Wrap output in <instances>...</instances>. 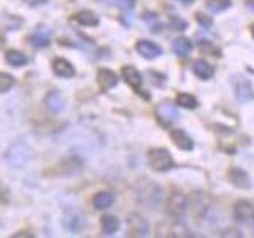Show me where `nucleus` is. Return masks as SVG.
I'll list each match as a JSON object with an SVG mask.
<instances>
[{
  "mask_svg": "<svg viewBox=\"0 0 254 238\" xmlns=\"http://www.w3.org/2000/svg\"><path fill=\"white\" fill-rule=\"evenodd\" d=\"M186 211V197L181 194H173L169 200V213L180 216Z\"/></svg>",
  "mask_w": 254,
  "mask_h": 238,
  "instance_id": "4468645a",
  "label": "nucleus"
},
{
  "mask_svg": "<svg viewBox=\"0 0 254 238\" xmlns=\"http://www.w3.org/2000/svg\"><path fill=\"white\" fill-rule=\"evenodd\" d=\"M253 8H254V2H253Z\"/></svg>",
  "mask_w": 254,
  "mask_h": 238,
  "instance_id": "7c9ffc66",
  "label": "nucleus"
},
{
  "mask_svg": "<svg viewBox=\"0 0 254 238\" xmlns=\"http://www.w3.org/2000/svg\"><path fill=\"white\" fill-rule=\"evenodd\" d=\"M116 6H119L121 10H132L135 6V0H113Z\"/></svg>",
  "mask_w": 254,
  "mask_h": 238,
  "instance_id": "b1692460",
  "label": "nucleus"
},
{
  "mask_svg": "<svg viewBox=\"0 0 254 238\" xmlns=\"http://www.w3.org/2000/svg\"><path fill=\"white\" fill-rule=\"evenodd\" d=\"M178 116L180 115H178L177 107H175L173 103H170V102H162L161 105H157V108H156L157 121L161 122L162 125H165V127L172 125L178 119Z\"/></svg>",
  "mask_w": 254,
  "mask_h": 238,
  "instance_id": "f03ea898",
  "label": "nucleus"
},
{
  "mask_svg": "<svg viewBox=\"0 0 254 238\" xmlns=\"http://www.w3.org/2000/svg\"><path fill=\"white\" fill-rule=\"evenodd\" d=\"M27 5H30V6H37V5H45L48 0H24Z\"/></svg>",
  "mask_w": 254,
  "mask_h": 238,
  "instance_id": "bb28decb",
  "label": "nucleus"
},
{
  "mask_svg": "<svg viewBox=\"0 0 254 238\" xmlns=\"http://www.w3.org/2000/svg\"><path fill=\"white\" fill-rule=\"evenodd\" d=\"M94 206L97 210H107V208H110L111 205H113V202H115V197H113V194L111 192H99V194H95V197H94Z\"/></svg>",
  "mask_w": 254,
  "mask_h": 238,
  "instance_id": "dca6fc26",
  "label": "nucleus"
},
{
  "mask_svg": "<svg viewBox=\"0 0 254 238\" xmlns=\"http://www.w3.org/2000/svg\"><path fill=\"white\" fill-rule=\"evenodd\" d=\"M230 5H232L230 0H208L206 8H208L211 13H221V11L227 10Z\"/></svg>",
  "mask_w": 254,
  "mask_h": 238,
  "instance_id": "4be33fe9",
  "label": "nucleus"
},
{
  "mask_svg": "<svg viewBox=\"0 0 254 238\" xmlns=\"http://www.w3.org/2000/svg\"><path fill=\"white\" fill-rule=\"evenodd\" d=\"M235 95L237 99H240L242 102H248L254 99V91L251 87V83L245 78H238V81L235 84Z\"/></svg>",
  "mask_w": 254,
  "mask_h": 238,
  "instance_id": "9b49d317",
  "label": "nucleus"
},
{
  "mask_svg": "<svg viewBox=\"0 0 254 238\" xmlns=\"http://www.w3.org/2000/svg\"><path fill=\"white\" fill-rule=\"evenodd\" d=\"M180 2H181V3H185V5H189V3H192L194 0H180Z\"/></svg>",
  "mask_w": 254,
  "mask_h": 238,
  "instance_id": "cd10ccee",
  "label": "nucleus"
},
{
  "mask_svg": "<svg viewBox=\"0 0 254 238\" xmlns=\"http://www.w3.org/2000/svg\"><path fill=\"white\" fill-rule=\"evenodd\" d=\"M177 105L183 107V108H188V110H194L198 103H197V99L194 95L190 94H180L177 97Z\"/></svg>",
  "mask_w": 254,
  "mask_h": 238,
  "instance_id": "412c9836",
  "label": "nucleus"
},
{
  "mask_svg": "<svg viewBox=\"0 0 254 238\" xmlns=\"http://www.w3.org/2000/svg\"><path fill=\"white\" fill-rule=\"evenodd\" d=\"M27 42L34 48H46L51 43V30L48 27H37L35 32L27 37Z\"/></svg>",
  "mask_w": 254,
  "mask_h": 238,
  "instance_id": "20e7f679",
  "label": "nucleus"
},
{
  "mask_svg": "<svg viewBox=\"0 0 254 238\" xmlns=\"http://www.w3.org/2000/svg\"><path fill=\"white\" fill-rule=\"evenodd\" d=\"M53 70H54V73L61 76V78H71V76H75V68L73 65L67 60V59H56L53 62Z\"/></svg>",
  "mask_w": 254,
  "mask_h": 238,
  "instance_id": "ddd939ff",
  "label": "nucleus"
},
{
  "mask_svg": "<svg viewBox=\"0 0 254 238\" xmlns=\"http://www.w3.org/2000/svg\"><path fill=\"white\" fill-rule=\"evenodd\" d=\"M100 226H102V232L105 235H113L119 229V221L115 216H103L100 219Z\"/></svg>",
  "mask_w": 254,
  "mask_h": 238,
  "instance_id": "a211bd4d",
  "label": "nucleus"
},
{
  "mask_svg": "<svg viewBox=\"0 0 254 238\" xmlns=\"http://www.w3.org/2000/svg\"><path fill=\"white\" fill-rule=\"evenodd\" d=\"M129 230H130V235L135 237H145L148 235V222L143 219L138 214H132L129 216Z\"/></svg>",
  "mask_w": 254,
  "mask_h": 238,
  "instance_id": "9d476101",
  "label": "nucleus"
},
{
  "mask_svg": "<svg viewBox=\"0 0 254 238\" xmlns=\"http://www.w3.org/2000/svg\"><path fill=\"white\" fill-rule=\"evenodd\" d=\"M190 50H192V43L185 37H180L173 42V51L177 53L180 58H186V56L190 53Z\"/></svg>",
  "mask_w": 254,
  "mask_h": 238,
  "instance_id": "f3484780",
  "label": "nucleus"
},
{
  "mask_svg": "<svg viewBox=\"0 0 254 238\" xmlns=\"http://www.w3.org/2000/svg\"><path fill=\"white\" fill-rule=\"evenodd\" d=\"M227 178L238 189H250L251 187V181H250L248 173L242 169H235V167L234 169H230L227 173Z\"/></svg>",
  "mask_w": 254,
  "mask_h": 238,
  "instance_id": "423d86ee",
  "label": "nucleus"
},
{
  "mask_svg": "<svg viewBox=\"0 0 254 238\" xmlns=\"http://www.w3.org/2000/svg\"><path fill=\"white\" fill-rule=\"evenodd\" d=\"M5 59L13 67H22V65H26V63H27V56L22 54L21 51H14V50L8 51L5 54Z\"/></svg>",
  "mask_w": 254,
  "mask_h": 238,
  "instance_id": "6ab92c4d",
  "label": "nucleus"
},
{
  "mask_svg": "<svg viewBox=\"0 0 254 238\" xmlns=\"http://www.w3.org/2000/svg\"><path fill=\"white\" fill-rule=\"evenodd\" d=\"M3 45H5V40H3L2 37H0V48H2Z\"/></svg>",
  "mask_w": 254,
  "mask_h": 238,
  "instance_id": "c85d7f7f",
  "label": "nucleus"
},
{
  "mask_svg": "<svg viewBox=\"0 0 254 238\" xmlns=\"http://www.w3.org/2000/svg\"><path fill=\"white\" fill-rule=\"evenodd\" d=\"M251 35H253V38H254V24L251 26Z\"/></svg>",
  "mask_w": 254,
  "mask_h": 238,
  "instance_id": "c756f323",
  "label": "nucleus"
},
{
  "mask_svg": "<svg viewBox=\"0 0 254 238\" xmlns=\"http://www.w3.org/2000/svg\"><path fill=\"white\" fill-rule=\"evenodd\" d=\"M137 51L146 59H156L162 54V48L153 42H148V40H140L137 43Z\"/></svg>",
  "mask_w": 254,
  "mask_h": 238,
  "instance_id": "0eeeda50",
  "label": "nucleus"
},
{
  "mask_svg": "<svg viewBox=\"0 0 254 238\" xmlns=\"http://www.w3.org/2000/svg\"><path fill=\"white\" fill-rule=\"evenodd\" d=\"M170 138L173 140L175 145H177V148H180L181 151H190L194 148V141L189 138V135L186 132H183L180 129L172 130L170 132Z\"/></svg>",
  "mask_w": 254,
  "mask_h": 238,
  "instance_id": "f8f14e48",
  "label": "nucleus"
},
{
  "mask_svg": "<svg viewBox=\"0 0 254 238\" xmlns=\"http://www.w3.org/2000/svg\"><path fill=\"white\" fill-rule=\"evenodd\" d=\"M45 107L51 111V113H59V111L64 110L65 107V99H64V95L61 91H50L46 94V97L43 100Z\"/></svg>",
  "mask_w": 254,
  "mask_h": 238,
  "instance_id": "39448f33",
  "label": "nucleus"
},
{
  "mask_svg": "<svg viewBox=\"0 0 254 238\" xmlns=\"http://www.w3.org/2000/svg\"><path fill=\"white\" fill-rule=\"evenodd\" d=\"M123 78L126 79V83L129 84L130 87H133V89L137 91L138 94H141L140 86H141V83H143V78H141L140 71H138L137 68L132 67V65H126V67H123Z\"/></svg>",
  "mask_w": 254,
  "mask_h": 238,
  "instance_id": "6e6552de",
  "label": "nucleus"
},
{
  "mask_svg": "<svg viewBox=\"0 0 254 238\" xmlns=\"http://www.w3.org/2000/svg\"><path fill=\"white\" fill-rule=\"evenodd\" d=\"M97 83L103 91L113 89V87L118 84V75L108 68H100L97 73Z\"/></svg>",
  "mask_w": 254,
  "mask_h": 238,
  "instance_id": "1a4fd4ad",
  "label": "nucleus"
},
{
  "mask_svg": "<svg viewBox=\"0 0 254 238\" xmlns=\"http://www.w3.org/2000/svg\"><path fill=\"white\" fill-rule=\"evenodd\" d=\"M148 162L156 172H167L173 169V157L164 148H154L148 153Z\"/></svg>",
  "mask_w": 254,
  "mask_h": 238,
  "instance_id": "f257e3e1",
  "label": "nucleus"
},
{
  "mask_svg": "<svg viewBox=\"0 0 254 238\" xmlns=\"http://www.w3.org/2000/svg\"><path fill=\"white\" fill-rule=\"evenodd\" d=\"M76 21L79 24H83V26H87V27H92V26H99V18L95 16L92 11H87V10H83L79 11L76 16Z\"/></svg>",
  "mask_w": 254,
  "mask_h": 238,
  "instance_id": "aec40b11",
  "label": "nucleus"
},
{
  "mask_svg": "<svg viewBox=\"0 0 254 238\" xmlns=\"http://www.w3.org/2000/svg\"><path fill=\"white\" fill-rule=\"evenodd\" d=\"M197 22L203 24V26H211V19L210 18H205V14H198L197 13Z\"/></svg>",
  "mask_w": 254,
  "mask_h": 238,
  "instance_id": "a878e982",
  "label": "nucleus"
},
{
  "mask_svg": "<svg viewBox=\"0 0 254 238\" xmlns=\"http://www.w3.org/2000/svg\"><path fill=\"white\" fill-rule=\"evenodd\" d=\"M234 214L238 222H251L254 219V206L248 200H238L234 206Z\"/></svg>",
  "mask_w": 254,
  "mask_h": 238,
  "instance_id": "7ed1b4c3",
  "label": "nucleus"
},
{
  "mask_svg": "<svg viewBox=\"0 0 254 238\" xmlns=\"http://www.w3.org/2000/svg\"><path fill=\"white\" fill-rule=\"evenodd\" d=\"M16 79L8 73H0V94L8 92L14 86Z\"/></svg>",
  "mask_w": 254,
  "mask_h": 238,
  "instance_id": "5701e85b",
  "label": "nucleus"
},
{
  "mask_svg": "<svg viewBox=\"0 0 254 238\" xmlns=\"http://www.w3.org/2000/svg\"><path fill=\"white\" fill-rule=\"evenodd\" d=\"M172 26H173L175 30H185L188 24L183 21V19H180V18H173L172 19Z\"/></svg>",
  "mask_w": 254,
  "mask_h": 238,
  "instance_id": "393cba45",
  "label": "nucleus"
},
{
  "mask_svg": "<svg viewBox=\"0 0 254 238\" xmlns=\"http://www.w3.org/2000/svg\"><path fill=\"white\" fill-rule=\"evenodd\" d=\"M192 70L198 78L203 79V81H206V79H210L213 76V67L210 63H206L205 60H195L192 63Z\"/></svg>",
  "mask_w": 254,
  "mask_h": 238,
  "instance_id": "2eb2a0df",
  "label": "nucleus"
}]
</instances>
